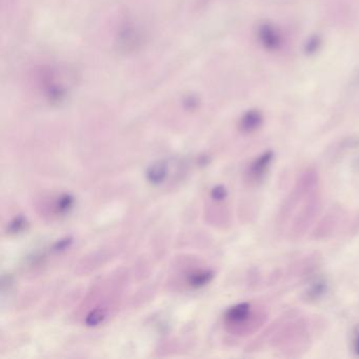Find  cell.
Instances as JSON below:
<instances>
[{
  "instance_id": "cell-1",
  "label": "cell",
  "mask_w": 359,
  "mask_h": 359,
  "mask_svg": "<svg viewBox=\"0 0 359 359\" xmlns=\"http://www.w3.org/2000/svg\"><path fill=\"white\" fill-rule=\"evenodd\" d=\"M320 178L314 168L304 170L283 199L276 215L277 233L290 241L302 239L321 211Z\"/></svg>"
},
{
  "instance_id": "cell-2",
  "label": "cell",
  "mask_w": 359,
  "mask_h": 359,
  "mask_svg": "<svg viewBox=\"0 0 359 359\" xmlns=\"http://www.w3.org/2000/svg\"><path fill=\"white\" fill-rule=\"evenodd\" d=\"M318 327L316 318L304 316L295 310L289 311L256 339L254 348H262L264 344H270L285 356H300L312 346Z\"/></svg>"
},
{
  "instance_id": "cell-3",
  "label": "cell",
  "mask_w": 359,
  "mask_h": 359,
  "mask_svg": "<svg viewBox=\"0 0 359 359\" xmlns=\"http://www.w3.org/2000/svg\"><path fill=\"white\" fill-rule=\"evenodd\" d=\"M268 315V310L262 304L241 302L226 311L224 323L234 335H251L266 323Z\"/></svg>"
},
{
  "instance_id": "cell-4",
  "label": "cell",
  "mask_w": 359,
  "mask_h": 359,
  "mask_svg": "<svg viewBox=\"0 0 359 359\" xmlns=\"http://www.w3.org/2000/svg\"><path fill=\"white\" fill-rule=\"evenodd\" d=\"M358 232L359 213L350 215L340 208H334L318 222L313 232V238L327 239L341 233L351 235Z\"/></svg>"
},
{
  "instance_id": "cell-5",
  "label": "cell",
  "mask_w": 359,
  "mask_h": 359,
  "mask_svg": "<svg viewBox=\"0 0 359 359\" xmlns=\"http://www.w3.org/2000/svg\"><path fill=\"white\" fill-rule=\"evenodd\" d=\"M274 161V152L269 150L258 155L248 165L245 171V182L248 187L255 188L260 186L266 180L271 165Z\"/></svg>"
},
{
  "instance_id": "cell-6",
  "label": "cell",
  "mask_w": 359,
  "mask_h": 359,
  "mask_svg": "<svg viewBox=\"0 0 359 359\" xmlns=\"http://www.w3.org/2000/svg\"><path fill=\"white\" fill-rule=\"evenodd\" d=\"M257 39L260 46L268 52H278L285 43L280 30L269 22H262L258 26Z\"/></svg>"
},
{
  "instance_id": "cell-7",
  "label": "cell",
  "mask_w": 359,
  "mask_h": 359,
  "mask_svg": "<svg viewBox=\"0 0 359 359\" xmlns=\"http://www.w3.org/2000/svg\"><path fill=\"white\" fill-rule=\"evenodd\" d=\"M264 123V114L258 110H250L241 117L239 129L243 133L252 134L258 131Z\"/></svg>"
},
{
  "instance_id": "cell-8",
  "label": "cell",
  "mask_w": 359,
  "mask_h": 359,
  "mask_svg": "<svg viewBox=\"0 0 359 359\" xmlns=\"http://www.w3.org/2000/svg\"><path fill=\"white\" fill-rule=\"evenodd\" d=\"M327 290H329L327 281L323 278L317 279L304 292L302 299L308 304H314L327 294Z\"/></svg>"
},
{
  "instance_id": "cell-9",
  "label": "cell",
  "mask_w": 359,
  "mask_h": 359,
  "mask_svg": "<svg viewBox=\"0 0 359 359\" xmlns=\"http://www.w3.org/2000/svg\"><path fill=\"white\" fill-rule=\"evenodd\" d=\"M168 176V165L165 161H157L149 167L147 171V180L154 186L163 184Z\"/></svg>"
},
{
  "instance_id": "cell-10",
  "label": "cell",
  "mask_w": 359,
  "mask_h": 359,
  "mask_svg": "<svg viewBox=\"0 0 359 359\" xmlns=\"http://www.w3.org/2000/svg\"><path fill=\"white\" fill-rule=\"evenodd\" d=\"M214 275L215 274L211 270L196 271L189 276V285L194 289H201L211 283Z\"/></svg>"
},
{
  "instance_id": "cell-11",
  "label": "cell",
  "mask_w": 359,
  "mask_h": 359,
  "mask_svg": "<svg viewBox=\"0 0 359 359\" xmlns=\"http://www.w3.org/2000/svg\"><path fill=\"white\" fill-rule=\"evenodd\" d=\"M75 198L71 194H62L55 203V210L58 214H67L74 208Z\"/></svg>"
},
{
  "instance_id": "cell-12",
  "label": "cell",
  "mask_w": 359,
  "mask_h": 359,
  "mask_svg": "<svg viewBox=\"0 0 359 359\" xmlns=\"http://www.w3.org/2000/svg\"><path fill=\"white\" fill-rule=\"evenodd\" d=\"M28 224V219L24 215L16 216L8 224V232L13 235L20 234L26 230Z\"/></svg>"
},
{
  "instance_id": "cell-13",
  "label": "cell",
  "mask_w": 359,
  "mask_h": 359,
  "mask_svg": "<svg viewBox=\"0 0 359 359\" xmlns=\"http://www.w3.org/2000/svg\"><path fill=\"white\" fill-rule=\"evenodd\" d=\"M321 43H323V41H321L320 36H318V35L311 36L310 39L306 41V43H304V51L306 55H315V54L320 50Z\"/></svg>"
},
{
  "instance_id": "cell-14",
  "label": "cell",
  "mask_w": 359,
  "mask_h": 359,
  "mask_svg": "<svg viewBox=\"0 0 359 359\" xmlns=\"http://www.w3.org/2000/svg\"><path fill=\"white\" fill-rule=\"evenodd\" d=\"M104 318H106V312L102 310V309H96V310L91 311L88 314L87 318H86V323L89 327H96V325L102 323Z\"/></svg>"
},
{
  "instance_id": "cell-15",
  "label": "cell",
  "mask_w": 359,
  "mask_h": 359,
  "mask_svg": "<svg viewBox=\"0 0 359 359\" xmlns=\"http://www.w3.org/2000/svg\"><path fill=\"white\" fill-rule=\"evenodd\" d=\"M211 197L215 201H226V197H228V190L222 184H218V186H215L212 189Z\"/></svg>"
},
{
  "instance_id": "cell-16",
  "label": "cell",
  "mask_w": 359,
  "mask_h": 359,
  "mask_svg": "<svg viewBox=\"0 0 359 359\" xmlns=\"http://www.w3.org/2000/svg\"><path fill=\"white\" fill-rule=\"evenodd\" d=\"M73 239L70 238H64L60 239V241H58L57 243L54 245L53 249L54 251L60 252V251H65V250L68 249V248H70V245H72Z\"/></svg>"
},
{
  "instance_id": "cell-17",
  "label": "cell",
  "mask_w": 359,
  "mask_h": 359,
  "mask_svg": "<svg viewBox=\"0 0 359 359\" xmlns=\"http://www.w3.org/2000/svg\"><path fill=\"white\" fill-rule=\"evenodd\" d=\"M352 344L355 355L359 356V325H357L354 332H353Z\"/></svg>"
}]
</instances>
